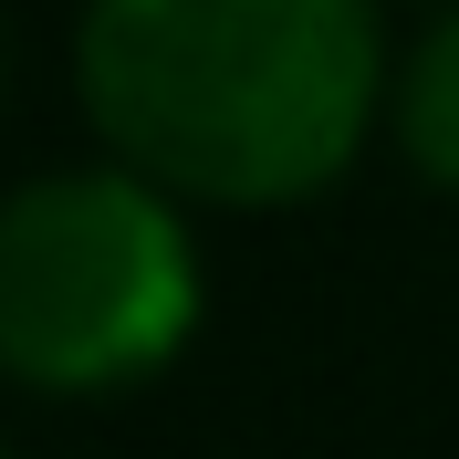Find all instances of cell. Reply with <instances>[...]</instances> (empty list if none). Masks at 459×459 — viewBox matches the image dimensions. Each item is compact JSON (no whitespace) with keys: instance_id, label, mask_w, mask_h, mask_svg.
<instances>
[{"instance_id":"cell-1","label":"cell","mask_w":459,"mask_h":459,"mask_svg":"<svg viewBox=\"0 0 459 459\" xmlns=\"http://www.w3.org/2000/svg\"><path fill=\"white\" fill-rule=\"evenodd\" d=\"M397 84L376 0H84L74 94L168 199H314Z\"/></svg>"},{"instance_id":"cell-2","label":"cell","mask_w":459,"mask_h":459,"mask_svg":"<svg viewBox=\"0 0 459 459\" xmlns=\"http://www.w3.org/2000/svg\"><path fill=\"white\" fill-rule=\"evenodd\" d=\"M199 230L157 178L94 157L0 188V376L53 397L136 386L199 334Z\"/></svg>"},{"instance_id":"cell-3","label":"cell","mask_w":459,"mask_h":459,"mask_svg":"<svg viewBox=\"0 0 459 459\" xmlns=\"http://www.w3.org/2000/svg\"><path fill=\"white\" fill-rule=\"evenodd\" d=\"M386 115H397V146L438 188H459V0L418 22V42L397 53V84H386Z\"/></svg>"},{"instance_id":"cell-4","label":"cell","mask_w":459,"mask_h":459,"mask_svg":"<svg viewBox=\"0 0 459 459\" xmlns=\"http://www.w3.org/2000/svg\"><path fill=\"white\" fill-rule=\"evenodd\" d=\"M0 63H11V42H0Z\"/></svg>"},{"instance_id":"cell-5","label":"cell","mask_w":459,"mask_h":459,"mask_svg":"<svg viewBox=\"0 0 459 459\" xmlns=\"http://www.w3.org/2000/svg\"><path fill=\"white\" fill-rule=\"evenodd\" d=\"M0 459H11V438H0Z\"/></svg>"},{"instance_id":"cell-6","label":"cell","mask_w":459,"mask_h":459,"mask_svg":"<svg viewBox=\"0 0 459 459\" xmlns=\"http://www.w3.org/2000/svg\"><path fill=\"white\" fill-rule=\"evenodd\" d=\"M438 11H449V0H438Z\"/></svg>"}]
</instances>
